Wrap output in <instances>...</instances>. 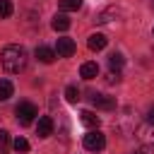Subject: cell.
<instances>
[{
	"label": "cell",
	"mask_w": 154,
	"mask_h": 154,
	"mask_svg": "<svg viewBox=\"0 0 154 154\" xmlns=\"http://www.w3.org/2000/svg\"><path fill=\"white\" fill-rule=\"evenodd\" d=\"M99 75V65L96 63H84L82 67H79V77L82 79H94Z\"/></svg>",
	"instance_id": "30bf717a"
},
{
	"label": "cell",
	"mask_w": 154,
	"mask_h": 154,
	"mask_svg": "<svg viewBox=\"0 0 154 154\" xmlns=\"http://www.w3.org/2000/svg\"><path fill=\"white\" fill-rule=\"evenodd\" d=\"M12 94H14L12 82H10V79H0V101H7Z\"/></svg>",
	"instance_id": "7c38bea8"
},
{
	"label": "cell",
	"mask_w": 154,
	"mask_h": 154,
	"mask_svg": "<svg viewBox=\"0 0 154 154\" xmlns=\"http://www.w3.org/2000/svg\"><path fill=\"white\" fill-rule=\"evenodd\" d=\"M79 120H82L87 128H99V125H101V118H99L94 111H82V113H79Z\"/></svg>",
	"instance_id": "9c48e42d"
},
{
	"label": "cell",
	"mask_w": 154,
	"mask_h": 154,
	"mask_svg": "<svg viewBox=\"0 0 154 154\" xmlns=\"http://www.w3.org/2000/svg\"><path fill=\"white\" fill-rule=\"evenodd\" d=\"M14 116H17V123L19 125H29V123H34V118L38 116V111H36V106L31 101H22L14 108Z\"/></svg>",
	"instance_id": "7a4b0ae2"
},
{
	"label": "cell",
	"mask_w": 154,
	"mask_h": 154,
	"mask_svg": "<svg viewBox=\"0 0 154 154\" xmlns=\"http://www.w3.org/2000/svg\"><path fill=\"white\" fill-rule=\"evenodd\" d=\"M36 58H38L41 63L51 65V63L55 60V51H53V48H48V46H38V48H36Z\"/></svg>",
	"instance_id": "ba28073f"
},
{
	"label": "cell",
	"mask_w": 154,
	"mask_h": 154,
	"mask_svg": "<svg viewBox=\"0 0 154 154\" xmlns=\"http://www.w3.org/2000/svg\"><path fill=\"white\" fill-rule=\"evenodd\" d=\"M75 51H77V46H75L72 38H67V36L58 38V43H55V53H58V58H70V55H75Z\"/></svg>",
	"instance_id": "277c9868"
},
{
	"label": "cell",
	"mask_w": 154,
	"mask_h": 154,
	"mask_svg": "<svg viewBox=\"0 0 154 154\" xmlns=\"http://www.w3.org/2000/svg\"><path fill=\"white\" fill-rule=\"evenodd\" d=\"M7 149H10V132L0 130V154H5Z\"/></svg>",
	"instance_id": "e0dca14e"
},
{
	"label": "cell",
	"mask_w": 154,
	"mask_h": 154,
	"mask_svg": "<svg viewBox=\"0 0 154 154\" xmlns=\"http://www.w3.org/2000/svg\"><path fill=\"white\" fill-rule=\"evenodd\" d=\"M89 99H91V103H94L96 108H103V111H111V108L116 106V101H113L111 96H106V94H96V91H94Z\"/></svg>",
	"instance_id": "8992f818"
},
{
	"label": "cell",
	"mask_w": 154,
	"mask_h": 154,
	"mask_svg": "<svg viewBox=\"0 0 154 154\" xmlns=\"http://www.w3.org/2000/svg\"><path fill=\"white\" fill-rule=\"evenodd\" d=\"M147 123H149V125H154V108L149 111V116H147Z\"/></svg>",
	"instance_id": "d6986e66"
},
{
	"label": "cell",
	"mask_w": 154,
	"mask_h": 154,
	"mask_svg": "<svg viewBox=\"0 0 154 154\" xmlns=\"http://www.w3.org/2000/svg\"><path fill=\"white\" fill-rule=\"evenodd\" d=\"M82 7V0H60V10L63 12H77Z\"/></svg>",
	"instance_id": "4fadbf2b"
},
{
	"label": "cell",
	"mask_w": 154,
	"mask_h": 154,
	"mask_svg": "<svg viewBox=\"0 0 154 154\" xmlns=\"http://www.w3.org/2000/svg\"><path fill=\"white\" fill-rule=\"evenodd\" d=\"M51 26H53L55 31H67V29H70V19H67V14H55V17L51 19Z\"/></svg>",
	"instance_id": "8fae6325"
},
{
	"label": "cell",
	"mask_w": 154,
	"mask_h": 154,
	"mask_svg": "<svg viewBox=\"0 0 154 154\" xmlns=\"http://www.w3.org/2000/svg\"><path fill=\"white\" fill-rule=\"evenodd\" d=\"M123 63H125V58H123L120 53H111V55H108V65H111V70L118 72V70L123 67Z\"/></svg>",
	"instance_id": "5bb4252c"
},
{
	"label": "cell",
	"mask_w": 154,
	"mask_h": 154,
	"mask_svg": "<svg viewBox=\"0 0 154 154\" xmlns=\"http://www.w3.org/2000/svg\"><path fill=\"white\" fill-rule=\"evenodd\" d=\"M12 10H14V7H12L10 0H0V19H7V17L12 14Z\"/></svg>",
	"instance_id": "9a60e30c"
},
{
	"label": "cell",
	"mask_w": 154,
	"mask_h": 154,
	"mask_svg": "<svg viewBox=\"0 0 154 154\" xmlns=\"http://www.w3.org/2000/svg\"><path fill=\"white\" fill-rule=\"evenodd\" d=\"M26 60H29L26 48L19 46V43H10V46H5L2 53H0V63H2V67H5L7 72H22V70L26 67Z\"/></svg>",
	"instance_id": "6da1fadb"
},
{
	"label": "cell",
	"mask_w": 154,
	"mask_h": 154,
	"mask_svg": "<svg viewBox=\"0 0 154 154\" xmlns=\"http://www.w3.org/2000/svg\"><path fill=\"white\" fill-rule=\"evenodd\" d=\"M152 34H154V29H152Z\"/></svg>",
	"instance_id": "ffe728a7"
},
{
	"label": "cell",
	"mask_w": 154,
	"mask_h": 154,
	"mask_svg": "<svg viewBox=\"0 0 154 154\" xmlns=\"http://www.w3.org/2000/svg\"><path fill=\"white\" fill-rule=\"evenodd\" d=\"M12 147H14V152H29V140H24V137H17V140L12 142Z\"/></svg>",
	"instance_id": "ac0fdd59"
},
{
	"label": "cell",
	"mask_w": 154,
	"mask_h": 154,
	"mask_svg": "<svg viewBox=\"0 0 154 154\" xmlns=\"http://www.w3.org/2000/svg\"><path fill=\"white\" fill-rule=\"evenodd\" d=\"M82 144H84V149H87V152H101V149L106 147V135H103V132H99V130H91V132H87V135H84Z\"/></svg>",
	"instance_id": "3957f363"
},
{
	"label": "cell",
	"mask_w": 154,
	"mask_h": 154,
	"mask_svg": "<svg viewBox=\"0 0 154 154\" xmlns=\"http://www.w3.org/2000/svg\"><path fill=\"white\" fill-rule=\"evenodd\" d=\"M65 99H67L70 103H77V101H79V89H77V87H67V89H65Z\"/></svg>",
	"instance_id": "2e32d148"
},
{
	"label": "cell",
	"mask_w": 154,
	"mask_h": 154,
	"mask_svg": "<svg viewBox=\"0 0 154 154\" xmlns=\"http://www.w3.org/2000/svg\"><path fill=\"white\" fill-rule=\"evenodd\" d=\"M36 135H38V137H51V135H53V118L41 116L38 123H36Z\"/></svg>",
	"instance_id": "5b68a950"
},
{
	"label": "cell",
	"mask_w": 154,
	"mask_h": 154,
	"mask_svg": "<svg viewBox=\"0 0 154 154\" xmlns=\"http://www.w3.org/2000/svg\"><path fill=\"white\" fill-rule=\"evenodd\" d=\"M106 43H108V38H106L103 34H91V36L87 38L89 51H103V48H106Z\"/></svg>",
	"instance_id": "52a82bcc"
}]
</instances>
